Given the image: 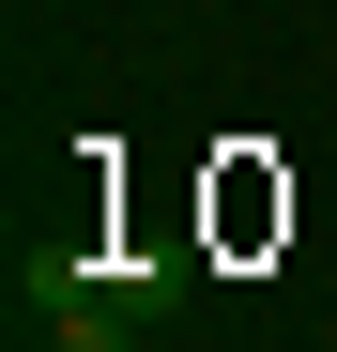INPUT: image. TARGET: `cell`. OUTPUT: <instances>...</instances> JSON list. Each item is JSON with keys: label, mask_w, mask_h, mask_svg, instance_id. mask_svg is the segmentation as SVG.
I'll list each match as a JSON object with an SVG mask.
<instances>
[]
</instances>
